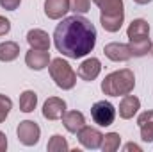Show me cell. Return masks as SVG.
Wrapping results in <instances>:
<instances>
[{"instance_id": "1", "label": "cell", "mask_w": 153, "mask_h": 152, "mask_svg": "<svg viewBox=\"0 0 153 152\" xmlns=\"http://www.w3.org/2000/svg\"><path fill=\"white\" fill-rule=\"evenodd\" d=\"M53 45L62 56L70 59H80L94 48L96 29L87 18L80 14L62 18V22L55 27Z\"/></svg>"}, {"instance_id": "2", "label": "cell", "mask_w": 153, "mask_h": 152, "mask_svg": "<svg viewBox=\"0 0 153 152\" xmlns=\"http://www.w3.org/2000/svg\"><path fill=\"white\" fill-rule=\"evenodd\" d=\"M135 88V75L132 70L123 68L112 72L102 81V91L109 97H125L128 93H132Z\"/></svg>"}, {"instance_id": "3", "label": "cell", "mask_w": 153, "mask_h": 152, "mask_svg": "<svg viewBox=\"0 0 153 152\" xmlns=\"http://www.w3.org/2000/svg\"><path fill=\"white\" fill-rule=\"evenodd\" d=\"M102 14H100V23L107 32H117L123 25L125 20V7L123 0H93Z\"/></svg>"}, {"instance_id": "4", "label": "cell", "mask_w": 153, "mask_h": 152, "mask_svg": "<svg viewBox=\"0 0 153 152\" xmlns=\"http://www.w3.org/2000/svg\"><path fill=\"white\" fill-rule=\"evenodd\" d=\"M50 75L55 81V84L61 90H71L76 82V74L73 72V68L70 66L68 61H64L62 57H55L50 61L48 65Z\"/></svg>"}, {"instance_id": "5", "label": "cell", "mask_w": 153, "mask_h": 152, "mask_svg": "<svg viewBox=\"0 0 153 152\" xmlns=\"http://www.w3.org/2000/svg\"><path fill=\"white\" fill-rule=\"evenodd\" d=\"M91 116H93L94 123H98L100 127L112 125V122L116 118V108L109 100H98L91 108Z\"/></svg>"}, {"instance_id": "6", "label": "cell", "mask_w": 153, "mask_h": 152, "mask_svg": "<svg viewBox=\"0 0 153 152\" xmlns=\"http://www.w3.org/2000/svg\"><path fill=\"white\" fill-rule=\"evenodd\" d=\"M16 134H18V140L27 145V147H32L39 141V136H41V129L36 122L32 120H23L20 122L18 129H16Z\"/></svg>"}, {"instance_id": "7", "label": "cell", "mask_w": 153, "mask_h": 152, "mask_svg": "<svg viewBox=\"0 0 153 152\" xmlns=\"http://www.w3.org/2000/svg\"><path fill=\"white\" fill-rule=\"evenodd\" d=\"M76 136H78L80 145L85 147V149H91V150L100 149V147H102V141H103V134H102L98 129L89 127V125H84V127L76 132Z\"/></svg>"}, {"instance_id": "8", "label": "cell", "mask_w": 153, "mask_h": 152, "mask_svg": "<svg viewBox=\"0 0 153 152\" xmlns=\"http://www.w3.org/2000/svg\"><path fill=\"white\" fill-rule=\"evenodd\" d=\"M66 113V102L59 97H50L43 104V116L46 120H61Z\"/></svg>"}, {"instance_id": "9", "label": "cell", "mask_w": 153, "mask_h": 152, "mask_svg": "<svg viewBox=\"0 0 153 152\" xmlns=\"http://www.w3.org/2000/svg\"><path fill=\"white\" fill-rule=\"evenodd\" d=\"M126 36H128V41H130V43L148 39L150 38V25H148V22L143 20V18L134 20V22L128 25V29H126Z\"/></svg>"}, {"instance_id": "10", "label": "cell", "mask_w": 153, "mask_h": 152, "mask_svg": "<svg viewBox=\"0 0 153 152\" xmlns=\"http://www.w3.org/2000/svg\"><path fill=\"white\" fill-rule=\"evenodd\" d=\"M25 63L29 68L32 70H43L50 65V52L48 50H38V48H30L25 54Z\"/></svg>"}, {"instance_id": "11", "label": "cell", "mask_w": 153, "mask_h": 152, "mask_svg": "<svg viewBox=\"0 0 153 152\" xmlns=\"http://www.w3.org/2000/svg\"><path fill=\"white\" fill-rule=\"evenodd\" d=\"M100 72H102V63H100V59H96V57H89V59H85V61H82V65L78 66V77L80 79H84V81H94L96 77L100 75Z\"/></svg>"}, {"instance_id": "12", "label": "cell", "mask_w": 153, "mask_h": 152, "mask_svg": "<svg viewBox=\"0 0 153 152\" xmlns=\"http://www.w3.org/2000/svg\"><path fill=\"white\" fill-rule=\"evenodd\" d=\"M70 11V0H45V14L50 20H59Z\"/></svg>"}, {"instance_id": "13", "label": "cell", "mask_w": 153, "mask_h": 152, "mask_svg": "<svg viewBox=\"0 0 153 152\" xmlns=\"http://www.w3.org/2000/svg\"><path fill=\"white\" fill-rule=\"evenodd\" d=\"M105 56L111 59V61H128L132 57V52H130V47L128 45H123V43H109L105 45L103 48Z\"/></svg>"}, {"instance_id": "14", "label": "cell", "mask_w": 153, "mask_h": 152, "mask_svg": "<svg viewBox=\"0 0 153 152\" xmlns=\"http://www.w3.org/2000/svg\"><path fill=\"white\" fill-rule=\"evenodd\" d=\"M141 109V100L137 99V97H134V95H125L123 97V100L119 102V116L121 118H125V120H130V118H134V114L137 113Z\"/></svg>"}, {"instance_id": "15", "label": "cell", "mask_w": 153, "mask_h": 152, "mask_svg": "<svg viewBox=\"0 0 153 152\" xmlns=\"http://www.w3.org/2000/svg\"><path fill=\"white\" fill-rule=\"evenodd\" d=\"M61 120H62L66 131L75 132V134L84 127V125H85V116L80 113V111H66V113L62 114Z\"/></svg>"}, {"instance_id": "16", "label": "cell", "mask_w": 153, "mask_h": 152, "mask_svg": "<svg viewBox=\"0 0 153 152\" xmlns=\"http://www.w3.org/2000/svg\"><path fill=\"white\" fill-rule=\"evenodd\" d=\"M27 41L30 45V48H38V50H48L50 48V36L48 32L41 31V29H32L27 32Z\"/></svg>"}, {"instance_id": "17", "label": "cell", "mask_w": 153, "mask_h": 152, "mask_svg": "<svg viewBox=\"0 0 153 152\" xmlns=\"http://www.w3.org/2000/svg\"><path fill=\"white\" fill-rule=\"evenodd\" d=\"M20 56V45L14 41H4L0 43V61L2 63H11Z\"/></svg>"}, {"instance_id": "18", "label": "cell", "mask_w": 153, "mask_h": 152, "mask_svg": "<svg viewBox=\"0 0 153 152\" xmlns=\"http://www.w3.org/2000/svg\"><path fill=\"white\" fill-rule=\"evenodd\" d=\"M38 106V95L32 90H25L20 95V111L23 113H32Z\"/></svg>"}, {"instance_id": "19", "label": "cell", "mask_w": 153, "mask_h": 152, "mask_svg": "<svg viewBox=\"0 0 153 152\" xmlns=\"http://www.w3.org/2000/svg\"><path fill=\"white\" fill-rule=\"evenodd\" d=\"M121 145V136L117 132H109L103 136V141H102V150L103 152H116Z\"/></svg>"}, {"instance_id": "20", "label": "cell", "mask_w": 153, "mask_h": 152, "mask_svg": "<svg viewBox=\"0 0 153 152\" xmlns=\"http://www.w3.org/2000/svg\"><path fill=\"white\" fill-rule=\"evenodd\" d=\"M130 47V52H132V57H141V56H146L152 48V41L150 38L143 39V41H135V43H128Z\"/></svg>"}, {"instance_id": "21", "label": "cell", "mask_w": 153, "mask_h": 152, "mask_svg": "<svg viewBox=\"0 0 153 152\" xmlns=\"http://www.w3.org/2000/svg\"><path fill=\"white\" fill-rule=\"evenodd\" d=\"M46 149H48V152H66L70 149V145H68L66 138H62L61 134H53V136L50 138Z\"/></svg>"}, {"instance_id": "22", "label": "cell", "mask_w": 153, "mask_h": 152, "mask_svg": "<svg viewBox=\"0 0 153 152\" xmlns=\"http://www.w3.org/2000/svg\"><path fill=\"white\" fill-rule=\"evenodd\" d=\"M89 5H91V0H70V9L75 13V14H84L89 11Z\"/></svg>"}, {"instance_id": "23", "label": "cell", "mask_w": 153, "mask_h": 152, "mask_svg": "<svg viewBox=\"0 0 153 152\" xmlns=\"http://www.w3.org/2000/svg\"><path fill=\"white\" fill-rule=\"evenodd\" d=\"M11 108H13V100L9 97H5V95L0 93V123L5 122V118H7L9 111H11Z\"/></svg>"}, {"instance_id": "24", "label": "cell", "mask_w": 153, "mask_h": 152, "mask_svg": "<svg viewBox=\"0 0 153 152\" xmlns=\"http://www.w3.org/2000/svg\"><path fill=\"white\" fill-rule=\"evenodd\" d=\"M141 140L143 141H153V122L143 123L141 125Z\"/></svg>"}, {"instance_id": "25", "label": "cell", "mask_w": 153, "mask_h": 152, "mask_svg": "<svg viewBox=\"0 0 153 152\" xmlns=\"http://www.w3.org/2000/svg\"><path fill=\"white\" fill-rule=\"evenodd\" d=\"M148 122H153V109H148V111L141 113V114H139V118H137L139 127H141L143 123H148Z\"/></svg>"}, {"instance_id": "26", "label": "cell", "mask_w": 153, "mask_h": 152, "mask_svg": "<svg viewBox=\"0 0 153 152\" xmlns=\"http://www.w3.org/2000/svg\"><path fill=\"white\" fill-rule=\"evenodd\" d=\"M20 2L22 0H0V5L4 9H7V11H14V9H18Z\"/></svg>"}, {"instance_id": "27", "label": "cell", "mask_w": 153, "mask_h": 152, "mask_svg": "<svg viewBox=\"0 0 153 152\" xmlns=\"http://www.w3.org/2000/svg\"><path fill=\"white\" fill-rule=\"evenodd\" d=\"M11 31V22L5 16H0V36H5Z\"/></svg>"}, {"instance_id": "28", "label": "cell", "mask_w": 153, "mask_h": 152, "mask_svg": "<svg viewBox=\"0 0 153 152\" xmlns=\"http://www.w3.org/2000/svg\"><path fill=\"white\" fill-rule=\"evenodd\" d=\"M7 149V136L0 131V152H5Z\"/></svg>"}, {"instance_id": "29", "label": "cell", "mask_w": 153, "mask_h": 152, "mask_svg": "<svg viewBox=\"0 0 153 152\" xmlns=\"http://www.w3.org/2000/svg\"><path fill=\"white\" fill-rule=\"evenodd\" d=\"M125 150H126V152H130V150H137V152H141L143 149H141L139 145H135V143H126V145H125Z\"/></svg>"}, {"instance_id": "30", "label": "cell", "mask_w": 153, "mask_h": 152, "mask_svg": "<svg viewBox=\"0 0 153 152\" xmlns=\"http://www.w3.org/2000/svg\"><path fill=\"white\" fill-rule=\"evenodd\" d=\"M135 4H141V5H144V4H150L152 0H134Z\"/></svg>"}, {"instance_id": "31", "label": "cell", "mask_w": 153, "mask_h": 152, "mask_svg": "<svg viewBox=\"0 0 153 152\" xmlns=\"http://www.w3.org/2000/svg\"><path fill=\"white\" fill-rule=\"evenodd\" d=\"M150 50H152V54H153V45H152V48H150Z\"/></svg>"}]
</instances>
